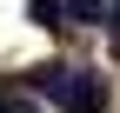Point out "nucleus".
Segmentation results:
<instances>
[{
  "label": "nucleus",
  "mask_w": 120,
  "mask_h": 113,
  "mask_svg": "<svg viewBox=\"0 0 120 113\" xmlns=\"http://www.w3.org/2000/svg\"><path fill=\"white\" fill-rule=\"evenodd\" d=\"M27 87H34V93H47V100H60V87H67V67H60V60L27 67Z\"/></svg>",
  "instance_id": "f03ea898"
},
{
  "label": "nucleus",
  "mask_w": 120,
  "mask_h": 113,
  "mask_svg": "<svg viewBox=\"0 0 120 113\" xmlns=\"http://www.w3.org/2000/svg\"><path fill=\"white\" fill-rule=\"evenodd\" d=\"M107 27H113V60H120V13H113V20H107Z\"/></svg>",
  "instance_id": "39448f33"
},
{
  "label": "nucleus",
  "mask_w": 120,
  "mask_h": 113,
  "mask_svg": "<svg viewBox=\"0 0 120 113\" xmlns=\"http://www.w3.org/2000/svg\"><path fill=\"white\" fill-rule=\"evenodd\" d=\"M107 100H113V93H107V80H100V73H80V67H67V87H60V113H107Z\"/></svg>",
  "instance_id": "f257e3e1"
},
{
  "label": "nucleus",
  "mask_w": 120,
  "mask_h": 113,
  "mask_svg": "<svg viewBox=\"0 0 120 113\" xmlns=\"http://www.w3.org/2000/svg\"><path fill=\"white\" fill-rule=\"evenodd\" d=\"M67 27H107V0H60Z\"/></svg>",
  "instance_id": "7ed1b4c3"
},
{
  "label": "nucleus",
  "mask_w": 120,
  "mask_h": 113,
  "mask_svg": "<svg viewBox=\"0 0 120 113\" xmlns=\"http://www.w3.org/2000/svg\"><path fill=\"white\" fill-rule=\"evenodd\" d=\"M113 13H120V0H107V20H113Z\"/></svg>",
  "instance_id": "423d86ee"
},
{
  "label": "nucleus",
  "mask_w": 120,
  "mask_h": 113,
  "mask_svg": "<svg viewBox=\"0 0 120 113\" xmlns=\"http://www.w3.org/2000/svg\"><path fill=\"white\" fill-rule=\"evenodd\" d=\"M0 113H7V106H0Z\"/></svg>",
  "instance_id": "6e6552de"
},
{
  "label": "nucleus",
  "mask_w": 120,
  "mask_h": 113,
  "mask_svg": "<svg viewBox=\"0 0 120 113\" xmlns=\"http://www.w3.org/2000/svg\"><path fill=\"white\" fill-rule=\"evenodd\" d=\"M27 20L34 27H67V7L60 0H27Z\"/></svg>",
  "instance_id": "20e7f679"
},
{
  "label": "nucleus",
  "mask_w": 120,
  "mask_h": 113,
  "mask_svg": "<svg viewBox=\"0 0 120 113\" xmlns=\"http://www.w3.org/2000/svg\"><path fill=\"white\" fill-rule=\"evenodd\" d=\"M7 113H40V106H7Z\"/></svg>",
  "instance_id": "0eeeda50"
}]
</instances>
